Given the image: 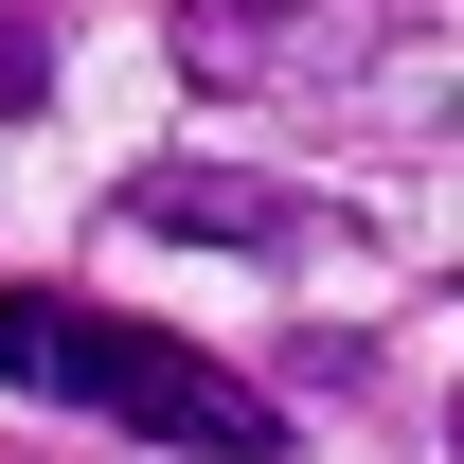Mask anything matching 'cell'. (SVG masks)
Segmentation results:
<instances>
[{
  "instance_id": "obj_3",
  "label": "cell",
  "mask_w": 464,
  "mask_h": 464,
  "mask_svg": "<svg viewBox=\"0 0 464 464\" xmlns=\"http://www.w3.org/2000/svg\"><path fill=\"white\" fill-rule=\"evenodd\" d=\"M18 90H36V54H18V36H0V108H18Z\"/></svg>"
},
{
  "instance_id": "obj_2",
  "label": "cell",
  "mask_w": 464,
  "mask_h": 464,
  "mask_svg": "<svg viewBox=\"0 0 464 464\" xmlns=\"http://www.w3.org/2000/svg\"><path fill=\"white\" fill-rule=\"evenodd\" d=\"M125 215L143 232H268V197L250 179H125Z\"/></svg>"
},
{
  "instance_id": "obj_1",
  "label": "cell",
  "mask_w": 464,
  "mask_h": 464,
  "mask_svg": "<svg viewBox=\"0 0 464 464\" xmlns=\"http://www.w3.org/2000/svg\"><path fill=\"white\" fill-rule=\"evenodd\" d=\"M0 393L108 411V429H161V447H215V464H268V447H286V411L250 393V375H215V357L161 340V322L54 304V286H0Z\"/></svg>"
}]
</instances>
